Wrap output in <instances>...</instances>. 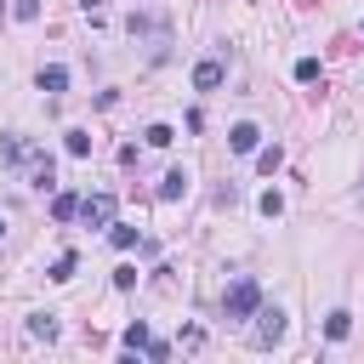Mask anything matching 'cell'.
Masks as SVG:
<instances>
[{
    "instance_id": "obj_12",
    "label": "cell",
    "mask_w": 364,
    "mask_h": 364,
    "mask_svg": "<svg viewBox=\"0 0 364 364\" xmlns=\"http://www.w3.org/2000/svg\"><path fill=\"white\" fill-rule=\"evenodd\" d=\"M279 165H284V148H279V142H273V148H262V154H256V171H262V176H273V171H279Z\"/></svg>"
},
{
    "instance_id": "obj_22",
    "label": "cell",
    "mask_w": 364,
    "mask_h": 364,
    "mask_svg": "<svg viewBox=\"0 0 364 364\" xmlns=\"http://www.w3.org/2000/svg\"><path fill=\"white\" fill-rule=\"evenodd\" d=\"M11 11H17V17H23V23H34V17H40V0H17V6H11Z\"/></svg>"
},
{
    "instance_id": "obj_11",
    "label": "cell",
    "mask_w": 364,
    "mask_h": 364,
    "mask_svg": "<svg viewBox=\"0 0 364 364\" xmlns=\"http://www.w3.org/2000/svg\"><path fill=\"white\" fill-rule=\"evenodd\" d=\"M28 336H40V341H57V313H34V318H28Z\"/></svg>"
},
{
    "instance_id": "obj_14",
    "label": "cell",
    "mask_w": 364,
    "mask_h": 364,
    "mask_svg": "<svg viewBox=\"0 0 364 364\" xmlns=\"http://www.w3.org/2000/svg\"><path fill=\"white\" fill-rule=\"evenodd\" d=\"M108 239H114V250H131V245H136V228H131V222H114Z\"/></svg>"
},
{
    "instance_id": "obj_9",
    "label": "cell",
    "mask_w": 364,
    "mask_h": 364,
    "mask_svg": "<svg viewBox=\"0 0 364 364\" xmlns=\"http://www.w3.org/2000/svg\"><path fill=\"white\" fill-rule=\"evenodd\" d=\"M28 182H34V188H51V182H57V165H51V154H34V171H28Z\"/></svg>"
},
{
    "instance_id": "obj_19",
    "label": "cell",
    "mask_w": 364,
    "mask_h": 364,
    "mask_svg": "<svg viewBox=\"0 0 364 364\" xmlns=\"http://www.w3.org/2000/svg\"><path fill=\"white\" fill-rule=\"evenodd\" d=\"M171 136H176L171 125H148V148H171Z\"/></svg>"
},
{
    "instance_id": "obj_16",
    "label": "cell",
    "mask_w": 364,
    "mask_h": 364,
    "mask_svg": "<svg viewBox=\"0 0 364 364\" xmlns=\"http://www.w3.org/2000/svg\"><path fill=\"white\" fill-rule=\"evenodd\" d=\"M256 205H262V216H267V222H279V216H284V199H279V193H273V188H267V193H262V199H256Z\"/></svg>"
},
{
    "instance_id": "obj_20",
    "label": "cell",
    "mask_w": 364,
    "mask_h": 364,
    "mask_svg": "<svg viewBox=\"0 0 364 364\" xmlns=\"http://www.w3.org/2000/svg\"><path fill=\"white\" fill-rule=\"evenodd\" d=\"M136 284V267H114V290H131Z\"/></svg>"
},
{
    "instance_id": "obj_18",
    "label": "cell",
    "mask_w": 364,
    "mask_h": 364,
    "mask_svg": "<svg viewBox=\"0 0 364 364\" xmlns=\"http://www.w3.org/2000/svg\"><path fill=\"white\" fill-rule=\"evenodd\" d=\"M296 80L313 85V80H318V57H296Z\"/></svg>"
},
{
    "instance_id": "obj_5",
    "label": "cell",
    "mask_w": 364,
    "mask_h": 364,
    "mask_svg": "<svg viewBox=\"0 0 364 364\" xmlns=\"http://www.w3.org/2000/svg\"><path fill=\"white\" fill-rule=\"evenodd\" d=\"M256 142H262V131H256V125H250V119H239V125H233V131H228V148H233V154H250V148H256Z\"/></svg>"
},
{
    "instance_id": "obj_10",
    "label": "cell",
    "mask_w": 364,
    "mask_h": 364,
    "mask_svg": "<svg viewBox=\"0 0 364 364\" xmlns=\"http://www.w3.org/2000/svg\"><path fill=\"white\" fill-rule=\"evenodd\" d=\"M188 193V171H165V182H159V199H182Z\"/></svg>"
},
{
    "instance_id": "obj_23",
    "label": "cell",
    "mask_w": 364,
    "mask_h": 364,
    "mask_svg": "<svg viewBox=\"0 0 364 364\" xmlns=\"http://www.w3.org/2000/svg\"><path fill=\"white\" fill-rule=\"evenodd\" d=\"M0 17H6V0H0Z\"/></svg>"
},
{
    "instance_id": "obj_24",
    "label": "cell",
    "mask_w": 364,
    "mask_h": 364,
    "mask_svg": "<svg viewBox=\"0 0 364 364\" xmlns=\"http://www.w3.org/2000/svg\"><path fill=\"white\" fill-rule=\"evenodd\" d=\"M0 233H6V222H0Z\"/></svg>"
},
{
    "instance_id": "obj_2",
    "label": "cell",
    "mask_w": 364,
    "mask_h": 364,
    "mask_svg": "<svg viewBox=\"0 0 364 364\" xmlns=\"http://www.w3.org/2000/svg\"><path fill=\"white\" fill-rule=\"evenodd\" d=\"M80 222L85 228H114V193H85L80 199Z\"/></svg>"
},
{
    "instance_id": "obj_1",
    "label": "cell",
    "mask_w": 364,
    "mask_h": 364,
    "mask_svg": "<svg viewBox=\"0 0 364 364\" xmlns=\"http://www.w3.org/2000/svg\"><path fill=\"white\" fill-rule=\"evenodd\" d=\"M256 307H262V284H256L250 273H239V279L222 290V313H228V318H250Z\"/></svg>"
},
{
    "instance_id": "obj_6",
    "label": "cell",
    "mask_w": 364,
    "mask_h": 364,
    "mask_svg": "<svg viewBox=\"0 0 364 364\" xmlns=\"http://www.w3.org/2000/svg\"><path fill=\"white\" fill-rule=\"evenodd\" d=\"M63 85H68V68H63V63H46V68H40V91H46V97H57Z\"/></svg>"
},
{
    "instance_id": "obj_3",
    "label": "cell",
    "mask_w": 364,
    "mask_h": 364,
    "mask_svg": "<svg viewBox=\"0 0 364 364\" xmlns=\"http://www.w3.org/2000/svg\"><path fill=\"white\" fill-rule=\"evenodd\" d=\"M273 341H284V313L279 307H267L262 324H256V347H273Z\"/></svg>"
},
{
    "instance_id": "obj_13",
    "label": "cell",
    "mask_w": 364,
    "mask_h": 364,
    "mask_svg": "<svg viewBox=\"0 0 364 364\" xmlns=\"http://www.w3.org/2000/svg\"><path fill=\"white\" fill-rule=\"evenodd\" d=\"M74 267H80V256H74V250H63V256L51 262V279H57V284H68V279H74Z\"/></svg>"
},
{
    "instance_id": "obj_15",
    "label": "cell",
    "mask_w": 364,
    "mask_h": 364,
    "mask_svg": "<svg viewBox=\"0 0 364 364\" xmlns=\"http://www.w3.org/2000/svg\"><path fill=\"white\" fill-rule=\"evenodd\" d=\"M63 148H68L74 159H85V154H91V136H85V131H68V136H63Z\"/></svg>"
},
{
    "instance_id": "obj_21",
    "label": "cell",
    "mask_w": 364,
    "mask_h": 364,
    "mask_svg": "<svg viewBox=\"0 0 364 364\" xmlns=\"http://www.w3.org/2000/svg\"><path fill=\"white\" fill-rule=\"evenodd\" d=\"M182 347H188V353H193V347H205V330H199V324H188V330H182Z\"/></svg>"
},
{
    "instance_id": "obj_4",
    "label": "cell",
    "mask_w": 364,
    "mask_h": 364,
    "mask_svg": "<svg viewBox=\"0 0 364 364\" xmlns=\"http://www.w3.org/2000/svg\"><path fill=\"white\" fill-rule=\"evenodd\" d=\"M222 80H228V68H222V63H216V57H205V63H199V68H193V91H216V85H222Z\"/></svg>"
},
{
    "instance_id": "obj_8",
    "label": "cell",
    "mask_w": 364,
    "mask_h": 364,
    "mask_svg": "<svg viewBox=\"0 0 364 364\" xmlns=\"http://www.w3.org/2000/svg\"><path fill=\"white\" fill-rule=\"evenodd\" d=\"M324 336H330V341H347V336H353V313H347V307H336V313L324 318Z\"/></svg>"
},
{
    "instance_id": "obj_17",
    "label": "cell",
    "mask_w": 364,
    "mask_h": 364,
    "mask_svg": "<svg viewBox=\"0 0 364 364\" xmlns=\"http://www.w3.org/2000/svg\"><path fill=\"white\" fill-rule=\"evenodd\" d=\"M148 341H154V336H148V324H142V318H136V324H125V347H131V353H136V347H148Z\"/></svg>"
},
{
    "instance_id": "obj_7",
    "label": "cell",
    "mask_w": 364,
    "mask_h": 364,
    "mask_svg": "<svg viewBox=\"0 0 364 364\" xmlns=\"http://www.w3.org/2000/svg\"><path fill=\"white\" fill-rule=\"evenodd\" d=\"M80 216V193H51V222H74Z\"/></svg>"
}]
</instances>
